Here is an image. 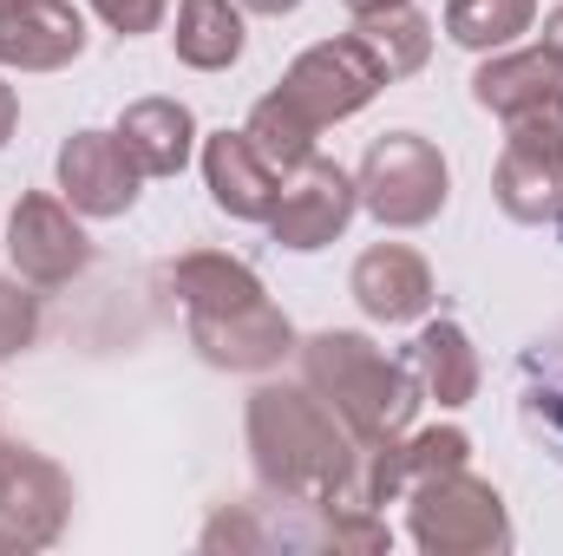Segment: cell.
Masks as SVG:
<instances>
[{
  "mask_svg": "<svg viewBox=\"0 0 563 556\" xmlns=\"http://www.w3.org/2000/svg\"><path fill=\"white\" fill-rule=\"evenodd\" d=\"M250 458L282 504H334L361 465V438L314 387H256L250 393Z\"/></svg>",
  "mask_w": 563,
  "mask_h": 556,
  "instance_id": "obj_1",
  "label": "cell"
},
{
  "mask_svg": "<svg viewBox=\"0 0 563 556\" xmlns=\"http://www.w3.org/2000/svg\"><path fill=\"white\" fill-rule=\"evenodd\" d=\"M301 380L341 413V425L361 445L400 438L420 413V380L407 374V360H387L367 334L347 327H321L301 341Z\"/></svg>",
  "mask_w": 563,
  "mask_h": 556,
  "instance_id": "obj_2",
  "label": "cell"
},
{
  "mask_svg": "<svg viewBox=\"0 0 563 556\" xmlns=\"http://www.w3.org/2000/svg\"><path fill=\"white\" fill-rule=\"evenodd\" d=\"M511 138L492 170V197L511 223H544L563 230V92L525 105L518 119H505Z\"/></svg>",
  "mask_w": 563,
  "mask_h": 556,
  "instance_id": "obj_3",
  "label": "cell"
},
{
  "mask_svg": "<svg viewBox=\"0 0 563 556\" xmlns=\"http://www.w3.org/2000/svg\"><path fill=\"white\" fill-rule=\"evenodd\" d=\"M354 190H361V203L387 230H420V223H432L445 210L452 170H445V157H439L432 138H420V132H387V138L367 144Z\"/></svg>",
  "mask_w": 563,
  "mask_h": 556,
  "instance_id": "obj_4",
  "label": "cell"
},
{
  "mask_svg": "<svg viewBox=\"0 0 563 556\" xmlns=\"http://www.w3.org/2000/svg\"><path fill=\"white\" fill-rule=\"evenodd\" d=\"M407 504H413V544H420L426 556H492V551H511L505 498H498L485 478H472L465 465H459V471L426 478Z\"/></svg>",
  "mask_w": 563,
  "mask_h": 556,
  "instance_id": "obj_5",
  "label": "cell"
},
{
  "mask_svg": "<svg viewBox=\"0 0 563 556\" xmlns=\"http://www.w3.org/2000/svg\"><path fill=\"white\" fill-rule=\"evenodd\" d=\"M66 471L26 445H0V551H46L66 531Z\"/></svg>",
  "mask_w": 563,
  "mask_h": 556,
  "instance_id": "obj_6",
  "label": "cell"
},
{
  "mask_svg": "<svg viewBox=\"0 0 563 556\" xmlns=\"http://www.w3.org/2000/svg\"><path fill=\"white\" fill-rule=\"evenodd\" d=\"M354 210H361L354 177H347L334 157H308L301 170L282 177V197H276V210H269V230H276L282 249L308 256V249H328V243L354 223Z\"/></svg>",
  "mask_w": 563,
  "mask_h": 556,
  "instance_id": "obj_7",
  "label": "cell"
},
{
  "mask_svg": "<svg viewBox=\"0 0 563 556\" xmlns=\"http://www.w3.org/2000/svg\"><path fill=\"white\" fill-rule=\"evenodd\" d=\"M7 256H13L20 281L59 288V281H73L86 263H92V243H86L79 210H73L66 197L26 190V197L13 203V216H7Z\"/></svg>",
  "mask_w": 563,
  "mask_h": 556,
  "instance_id": "obj_8",
  "label": "cell"
},
{
  "mask_svg": "<svg viewBox=\"0 0 563 556\" xmlns=\"http://www.w3.org/2000/svg\"><path fill=\"white\" fill-rule=\"evenodd\" d=\"M380 86H387L380 66H374L354 40H321V46H308V53L282 73V92H288L314 125H341V119H354Z\"/></svg>",
  "mask_w": 563,
  "mask_h": 556,
  "instance_id": "obj_9",
  "label": "cell"
},
{
  "mask_svg": "<svg viewBox=\"0 0 563 556\" xmlns=\"http://www.w3.org/2000/svg\"><path fill=\"white\" fill-rule=\"evenodd\" d=\"M139 184L144 170L119 132H73L59 144V197L79 216H125L139 203Z\"/></svg>",
  "mask_w": 563,
  "mask_h": 556,
  "instance_id": "obj_10",
  "label": "cell"
},
{
  "mask_svg": "<svg viewBox=\"0 0 563 556\" xmlns=\"http://www.w3.org/2000/svg\"><path fill=\"white\" fill-rule=\"evenodd\" d=\"M86 53V20L73 0H0V66L59 73Z\"/></svg>",
  "mask_w": 563,
  "mask_h": 556,
  "instance_id": "obj_11",
  "label": "cell"
},
{
  "mask_svg": "<svg viewBox=\"0 0 563 556\" xmlns=\"http://www.w3.org/2000/svg\"><path fill=\"white\" fill-rule=\"evenodd\" d=\"M190 347L210 367L263 374V367H276L282 354L295 347V327H288V314L276 301H256V308H236V314H217V321H190Z\"/></svg>",
  "mask_w": 563,
  "mask_h": 556,
  "instance_id": "obj_12",
  "label": "cell"
},
{
  "mask_svg": "<svg viewBox=\"0 0 563 556\" xmlns=\"http://www.w3.org/2000/svg\"><path fill=\"white\" fill-rule=\"evenodd\" d=\"M203 184H210L217 210H230L236 223H269V210L282 197V170L243 132L203 138Z\"/></svg>",
  "mask_w": 563,
  "mask_h": 556,
  "instance_id": "obj_13",
  "label": "cell"
},
{
  "mask_svg": "<svg viewBox=\"0 0 563 556\" xmlns=\"http://www.w3.org/2000/svg\"><path fill=\"white\" fill-rule=\"evenodd\" d=\"M354 301L367 308V321H387V327H407L432 308V269H426L420 249L407 243H374L361 263H354Z\"/></svg>",
  "mask_w": 563,
  "mask_h": 556,
  "instance_id": "obj_14",
  "label": "cell"
},
{
  "mask_svg": "<svg viewBox=\"0 0 563 556\" xmlns=\"http://www.w3.org/2000/svg\"><path fill=\"white\" fill-rule=\"evenodd\" d=\"M347 40H354V46L380 66V79H387V86H394V79H407V73H420L426 59H432V20H426L413 0H380V7H361Z\"/></svg>",
  "mask_w": 563,
  "mask_h": 556,
  "instance_id": "obj_15",
  "label": "cell"
},
{
  "mask_svg": "<svg viewBox=\"0 0 563 556\" xmlns=\"http://www.w3.org/2000/svg\"><path fill=\"white\" fill-rule=\"evenodd\" d=\"M407 374L420 380V400L439 407H465L478 393V347L459 321H426L407 347Z\"/></svg>",
  "mask_w": 563,
  "mask_h": 556,
  "instance_id": "obj_16",
  "label": "cell"
},
{
  "mask_svg": "<svg viewBox=\"0 0 563 556\" xmlns=\"http://www.w3.org/2000/svg\"><path fill=\"white\" fill-rule=\"evenodd\" d=\"M119 138L139 157L144 177H177L190 164V151H197V119L177 99H139V105H125Z\"/></svg>",
  "mask_w": 563,
  "mask_h": 556,
  "instance_id": "obj_17",
  "label": "cell"
},
{
  "mask_svg": "<svg viewBox=\"0 0 563 556\" xmlns=\"http://www.w3.org/2000/svg\"><path fill=\"white\" fill-rule=\"evenodd\" d=\"M551 92H563V73L544 46H525V53H505V46H498V53L472 73V99H478L485 112H498V119H518L525 105H538V99H551Z\"/></svg>",
  "mask_w": 563,
  "mask_h": 556,
  "instance_id": "obj_18",
  "label": "cell"
},
{
  "mask_svg": "<svg viewBox=\"0 0 563 556\" xmlns=\"http://www.w3.org/2000/svg\"><path fill=\"white\" fill-rule=\"evenodd\" d=\"M177 59L197 73H223L243 53V7L236 0H184L177 7Z\"/></svg>",
  "mask_w": 563,
  "mask_h": 556,
  "instance_id": "obj_19",
  "label": "cell"
},
{
  "mask_svg": "<svg viewBox=\"0 0 563 556\" xmlns=\"http://www.w3.org/2000/svg\"><path fill=\"white\" fill-rule=\"evenodd\" d=\"M314 132H321V125H314V119H308L282 86L256 99V112H250V125H243V138L256 144L282 177H288V170H301V164L314 157Z\"/></svg>",
  "mask_w": 563,
  "mask_h": 556,
  "instance_id": "obj_20",
  "label": "cell"
},
{
  "mask_svg": "<svg viewBox=\"0 0 563 556\" xmlns=\"http://www.w3.org/2000/svg\"><path fill=\"white\" fill-rule=\"evenodd\" d=\"M538 0H445V33L465 53H498L518 33H531Z\"/></svg>",
  "mask_w": 563,
  "mask_h": 556,
  "instance_id": "obj_21",
  "label": "cell"
},
{
  "mask_svg": "<svg viewBox=\"0 0 563 556\" xmlns=\"http://www.w3.org/2000/svg\"><path fill=\"white\" fill-rule=\"evenodd\" d=\"M33 334H40V294H33V281L0 276V360L26 354Z\"/></svg>",
  "mask_w": 563,
  "mask_h": 556,
  "instance_id": "obj_22",
  "label": "cell"
},
{
  "mask_svg": "<svg viewBox=\"0 0 563 556\" xmlns=\"http://www.w3.org/2000/svg\"><path fill=\"white\" fill-rule=\"evenodd\" d=\"M92 13L112 26V33H151L157 20H164V0H92Z\"/></svg>",
  "mask_w": 563,
  "mask_h": 556,
  "instance_id": "obj_23",
  "label": "cell"
},
{
  "mask_svg": "<svg viewBox=\"0 0 563 556\" xmlns=\"http://www.w3.org/2000/svg\"><path fill=\"white\" fill-rule=\"evenodd\" d=\"M525 419L538 425V432H551L563 445V380L558 387H544V393H531V407H525Z\"/></svg>",
  "mask_w": 563,
  "mask_h": 556,
  "instance_id": "obj_24",
  "label": "cell"
},
{
  "mask_svg": "<svg viewBox=\"0 0 563 556\" xmlns=\"http://www.w3.org/2000/svg\"><path fill=\"white\" fill-rule=\"evenodd\" d=\"M538 46L558 59V73H563V7H551V13H544V40H538Z\"/></svg>",
  "mask_w": 563,
  "mask_h": 556,
  "instance_id": "obj_25",
  "label": "cell"
},
{
  "mask_svg": "<svg viewBox=\"0 0 563 556\" xmlns=\"http://www.w3.org/2000/svg\"><path fill=\"white\" fill-rule=\"evenodd\" d=\"M13 119H20V105H13V86L0 79V144L13 138Z\"/></svg>",
  "mask_w": 563,
  "mask_h": 556,
  "instance_id": "obj_26",
  "label": "cell"
},
{
  "mask_svg": "<svg viewBox=\"0 0 563 556\" xmlns=\"http://www.w3.org/2000/svg\"><path fill=\"white\" fill-rule=\"evenodd\" d=\"M236 7H250V13H269V20H282V13H295L301 0H236Z\"/></svg>",
  "mask_w": 563,
  "mask_h": 556,
  "instance_id": "obj_27",
  "label": "cell"
},
{
  "mask_svg": "<svg viewBox=\"0 0 563 556\" xmlns=\"http://www.w3.org/2000/svg\"><path fill=\"white\" fill-rule=\"evenodd\" d=\"M347 7H354V13H361V7H380V0H347Z\"/></svg>",
  "mask_w": 563,
  "mask_h": 556,
  "instance_id": "obj_28",
  "label": "cell"
}]
</instances>
